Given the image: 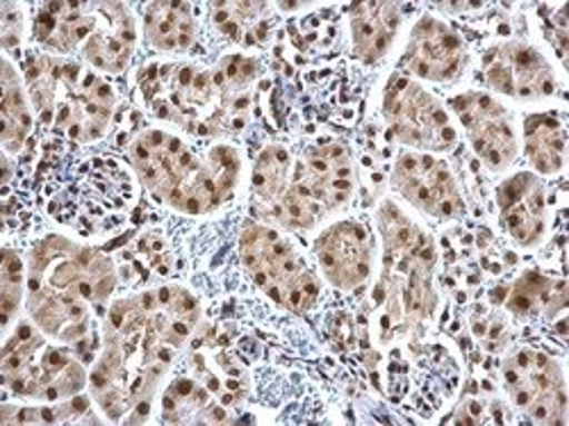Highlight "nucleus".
Wrapping results in <instances>:
<instances>
[{
    "instance_id": "nucleus-1",
    "label": "nucleus",
    "mask_w": 569,
    "mask_h": 426,
    "mask_svg": "<svg viewBox=\"0 0 569 426\" xmlns=\"http://www.w3.org/2000/svg\"><path fill=\"white\" fill-rule=\"evenodd\" d=\"M365 230L358 226H338L319 245V260L328 278L340 288L360 283L369 274L365 254Z\"/></svg>"
},
{
    "instance_id": "nucleus-2",
    "label": "nucleus",
    "mask_w": 569,
    "mask_h": 426,
    "mask_svg": "<svg viewBox=\"0 0 569 426\" xmlns=\"http://www.w3.org/2000/svg\"><path fill=\"white\" fill-rule=\"evenodd\" d=\"M460 53V39L451 30L433 21H426L421 28H417L412 71L431 80H449L458 73Z\"/></svg>"
}]
</instances>
